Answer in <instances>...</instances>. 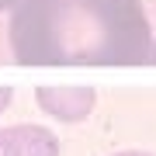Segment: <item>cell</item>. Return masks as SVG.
<instances>
[{"label":"cell","instance_id":"5b68a950","mask_svg":"<svg viewBox=\"0 0 156 156\" xmlns=\"http://www.w3.org/2000/svg\"><path fill=\"white\" fill-rule=\"evenodd\" d=\"M11 97H14V90H11V87H0V111L11 104Z\"/></svg>","mask_w":156,"mask_h":156},{"label":"cell","instance_id":"6da1fadb","mask_svg":"<svg viewBox=\"0 0 156 156\" xmlns=\"http://www.w3.org/2000/svg\"><path fill=\"white\" fill-rule=\"evenodd\" d=\"M7 38L21 66H142L153 56L139 0H14Z\"/></svg>","mask_w":156,"mask_h":156},{"label":"cell","instance_id":"8992f818","mask_svg":"<svg viewBox=\"0 0 156 156\" xmlns=\"http://www.w3.org/2000/svg\"><path fill=\"white\" fill-rule=\"evenodd\" d=\"M111 156H153V153H142V149H125V153H111Z\"/></svg>","mask_w":156,"mask_h":156},{"label":"cell","instance_id":"ba28073f","mask_svg":"<svg viewBox=\"0 0 156 156\" xmlns=\"http://www.w3.org/2000/svg\"><path fill=\"white\" fill-rule=\"evenodd\" d=\"M149 62H156V45H153V56H149Z\"/></svg>","mask_w":156,"mask_h":156},{"label":"cell","instance_id":"3957f363","mask_svg":"<svg viewBox=\"0 0 156 156\" xmlns=\"http://www.w3.org/2000/svg\"><path fill=\"white\" fill-rule=\"evenodd\" d=\"M14 149L17 156H59V139L49 132V128L38 125H14Z\"/></svg>","mask_w":156,"mask_h":156},{"label":"cell","instance_id":"7a4b0ae2","mask_svg":"<svg viewBox=\"0 0 156 156\" xmlns=\"http://www.w3.org/2000/svg\"><path fill=\"white\" fill-rule=\"evenodd\" d=\"M35 101H38L42 111H49L59 122H83L94 108L97 94L90 87H42L35 94Z\"/></svg>","mask_w":156,"mask_h":156},{"label":"cell","instance_id":"277c9868","mask_svg":"<svg viewBox=\"0 0 156 156\" xmlns=\"http://www.w3.org/2000/svg\"><path fill=\"white\" fill-rule=\"evenodd\" d=\"M0 156H17V149H14V135H11V128H0Z\"/></svg>","mask_w":156,"mask_h":156},{"label":"cell","instance_id":"52a82bcc","mask_svg":"<svg viewBox=\"0 0 156 156\" xmlns=\"http://www.w3.org/2000/svg\"><path fill=\"white\" fill-rule=\"evenodd\" d=\"M4 7H14V0H0V11H4Z\"/></svg>","mask_w":156,"mask_h":156}]
</instances>
